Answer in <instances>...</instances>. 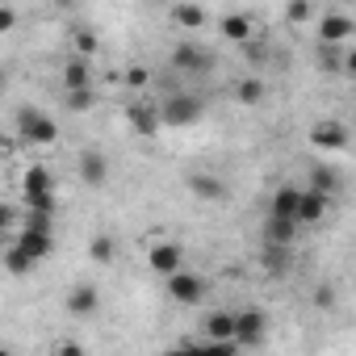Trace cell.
Returning <instances> with one entry per match:
<instances>
[{
    "mask_svg": "<svg viewBox=\"0 0 356 356\" xmlns=\"http://www.w3.org/2000/svg\"><path fill=\"white\" fill-rule=\"evenodd\" d=\"M327 210H331V197L318 193V189H306V193H302V206H298V222H302V227H314V222H323Z\"/></svg>",
    "mask_w": 356,
    "mask_h": 356,
    "instance_id": "obj_12",
    "label": "cell"
},
{
    "mask_svg": "<svg viewBox=\"0 0 356 356\" xmlns=\"http://www.w3.org/2000/svg\"><path fill=\"white\" fill-rule=\"evenodd\" d=\"M318 67L323 72H343V42H318Z\"/></svg>",
    "mask_w": 356,
    "mask_h": 356,
    "instance_id": "obj_25",
    "label": "cell"
},
{
    "mask_svg": "<svg viewBox=\"0 0 356 356\" xmlns=\"http://www.w3.org/2000/svg\"><path fill=\"white\" fill-rule=\"evenodd\" d=\"M151 5H159V0H151Z\"/></svg>",
    "mask_w": 356,
    "mask_h": 356,
    "instance_id": "obj_36",
    "label": "cell"
},
{
    "mask_svg": "<svg viewBox=\"0 0 356 356\" xmlns=\"http://www.w3.org/2000/svg\"><path fill=\"white\" fill-rule=\"evenodd\" d=\"M17 134H22V143H30V147H55V143H59V122H55L51 113L34 109V105H22V109H17Z\"/></svg>",
    "mask_w": 356,
    "mask_h": 356,
    "instance_id": "obj_1",
    "label": "cell"
},
{
    "mask_svg": "<svg viewBox=\"0 0 356 356\" xmlns=\"http://www.w3.org/2000/svg\"><path fill=\"white\" fill-rule=\"evenodd\" d=\"M126 122H130V130H134V134H143V138H155V134H159V126H163V113H159V105L134 101V105L126 109Z\"/></svg>",
    "mask_w": 356,
    "mask_h": 356,
    "instance_id": "obj_7",
    "label": "cell"
},
{
    "mask_svg": "<svg viewBox=\"0 0 356 356\" xmlns=\"http://www.w3.org/2000/svg\"><path fill=\"white\" fill-rule=\"evenodd\" d=\"M172 67L176 72H185V76H206L218 67V55L206 47V42H176L172 51Z\"/></svg>",
    "mask_w": 356,
    "mask_h": 356,
    "instance_id": "obj_3",
    "label": "cell"
},
{
    "mask_svg": "<svg viewBox=\"0 0 356 356\" xmlns=\"http://www.w3.org/2000/svg\"><path fill=\"white\" fill-rule=\"evenodd\" d=\"M0 227H5V231H17V227H22V222H17V206H13V202L0 206Z\"/></svg>",
    "mask_w": 356,
    "mask_h": 356,
    "instance_id": "obj_31",
    "label": "cell"
},
{
    "mask_svg": "<svg viewBox=\"0 0 356 356\" xmlns=\"http://www.w3.org/2000/svg\"><path fill=\"white\" fill-rule=\"evenodd\" d=\"M172 22L181 30H202L210 22V13H206V5H197V0H181V5H172Z\"/></svg>",
    "mask_w": 356,
    "mask_h": 356,
    "instance_id": "obj_16",
    "label": "cell"
},
{
    "mask_svg": "<svg viewBox=\"0 0 356 356\" xmlns=\"http://www.w3.org/2000/svg\"><path fill=\"white\" fill-rule=\"evenodd\" d=\"M80 181H84V185H92V189H101V185L109 181V159H105L97 147L80 151Z\"/></svg>",
    "mask_w": 356,
    "mask_h": 356,
    "instance_id": "obj_8",
    "label": "cell"
},
{
    "mask_svg": "<svg viewBox=\"0 0 356 356\" xmlns=\"http://www.w3.org/2000/svg\"><path fill=\"white\" fill-rule=\"evenodd\" d=\"M97 310H101V293H97L92 285H76V289H67V314L88 318V314H97Z\"/></svg>",
    "mask_w": 356,
    "mask_h": 356,
    "instance_id": "obj_14",
    "label": "cell"
},
{
    "mask_svg": "<svg viewBox=\"0 0 356 356\" xmlns=\"http://www.w3.org/2000/svg\"><path fill=\"white\" fill-rule=\"evenodd\" d=\"M92 51H97V34L76 30V55H92Z\"/></svg>",
    "mask_w": 356,
    "mask_h": 356,
    "instance_id": "obj_30",
    "label": "cell"
},
{
    "mask_svg": "<svg viewBox=\"0 0 356 356\" xmlns=\"http://www.w3.org/2000/svg\"><path fill=\"white\" fill-rule=\"evenodd\" d=\"M13 239H17L34 260H47V256H51V248H55L51 231H38V227H17V231H13Z\"/></svg>",
    "mask_w": 356,
    "mask_h": 356,
    "instance_id": "obj_10",
    "label": "cell"
},
{
    "mask_svg": "<svg viewBox=\"0 0 356 356\" xmlns=\"http://www.w3.org/2000/svg\"><path fill=\"white\" fill-rule=\"evenodd\" d=\"M63 105H67V113H88L97 105V92L92 88H72V92H63Z\"/></svg>",
    "mask_w": 356,
    "mask_h": 356,
    "instance_id": "obj_26",
    "label": "cell"
},
{
    "mask_svg": "<svg viewBox=\"0 0 356 356\" xmlns=\"http://www.w3.org/2000/svg\"><path fill=\"white\" fill-rule=\"evenodd\" d=\"M348 143H352V134H348V126L335 122V118H323V122L310 126V147H318V151H327V155L348 151Z\"/></svg>",
    "mask_w": 356,
    "mask_h": 356,
    "instance_id": "obj_5",
    "label": "cell"
},
{
    "mask_svg": "<svg viewBox=\"0 0 356 356\" xmlns=\"http://www.w3.org/2000/svg\"><path fill=\"white\" fill-rule=\"evenodd\" d=\"M298 227H302L298 218H285V214H268V218H264V243H285V248H289V243L298 239Z\"/></svg>",
    "mask_w": 356,
    "mask_h": 356,
    "instance_id": "obj_13",
    "label": "cell"
},
{
    "mask_svg": "<svg viewBox=\"0 0 356 356\" xmlns=\"http://www.w3.org/2000/svg\"><path fill=\"white\" fill-rule=\"evenodd\" d=\"M235 318H239V327H235L239 348H260V343L268 339V314H264V310L248 306V310H235Z\"/></svg>",
    "mask_w": 356,
    "mask_h": 356,
    "instance_id": "obj_6",
    "label": "cell"
},
{
    "mask_svg": "<svg viewBox=\"0 0 356 356\" xmlns=\"http://www.w3.org/2000/svg\"><path fill=\"white\" fill-rule=\"evenodd\" d=\"M285 22H293V26L310 22V0H289V5H285Z\"/></svg>",
    "mask_w": 356,
    "mask_h": 356,
    "instance_id": "obj_28",
    "label": "cell"
},
{
    "mask_svg": "<svg viewBox=\"0 0 356 356\" xmlns=\"http://www.w3.org/2000/svg\"><path fill=\"white\" fill-rule=\"evenodd\" d=\"M352 30H356V22L343 17V13H327V17H318V42H348Z\"/></svg>",
    "mask_w": 356,
    "mask_h": 356,
    "instance_id": "obj_11",
    "label": "cell"
},
{
    "mask_svg": "<svg viewBox=\"0 0 356 356\" xmlns=\"http://www.w3.org/2000/svg\"><path fill=\"white\" fill-rule=\"evenodd\" d=\"M189 189H193V197H202V202H218V197H222V181H218V176H210V172H193V176H189Z\"/></svg>",
    "mask_w": 356,
    "mask_h": 356,
    "instance_id": "obj_23",
    "label": "cell"
},
{
    "mask_svg": "<svg viewBox=\"0 0 356 356\" xmlns=\"http://www.w3.org/2000/svg\"><path fill=\"white\" fill-rule=\"evenodd\" d=\"M327 5H331V0H327Z\"/></svg>",
    "mask_w": 356,
    "mask_h": 356,
    "instance_id": "obj_37",
    "label": "cell"
},
{
    "mask_svg": "<svg viewBox=\"0 0 356 356\" xmlns=\"http://www.w3.org/2000/svg\"><path fill=\"white\" fill-rule=\"evenodd\" d=\"M264 97H268V84H264L260 76H248V80L235 84V101H239V105H260Z\"/></svg>",
    "mask_w": 356,
    "mask_h": 356,
    "instance_id": "obj_24",
    "label": "cell"
},
{
    "mask_svg": "<svg viewBox=\"0 0 356 356\" xmlns=\"http://www.w3.org/2000/svg\"><path fill=\"white\" fill-rule=\"evenodd\" d=\"M72 88H92V72H88L84 55H76V59L63 63V92H72Z\"/></svg>",
    "mask_w": 356,
    "mask_h": 356,
    "instance_id": "obj_20",
    "label": "cell"
},
{
    "mask_svg": "<svg viewBox=\"0 0 356 356\" xmlns=\"http://www.w3.org/2000/svg\"><path fill=\"white\" fill-rule=\"evenodd\" d=\"M302 193L306 185H281L268 202V214H285V218H298V206H302Z\"/></svg>",
    "mask_w": 356,
    "mask_h": 356,
    "instance_id": "obj_15",
    "label": "cell"
},
{
    "mask_svg": "<svg viewBox=\"0 0 356 356\" xmlns=\"http://www.w3.org/2000/svg\"><path fill=\"white\" fill-rule=\"evenodd\" d=\"M343 72H348V76H356V47H352V51H343Z\"/></svg>",
    "mask_w": 356,
    "mask_h": 356,
    "instance_id": "obj_34",
    "label": "cell"
},
{
    "mask_svg": "<svg viewBox=\"0 0 356 356\" xmlns=\"http://www.w3.org/2000/svg\"><path fill=\"white\" fill-rule=\"evenodd\" d=\"M159 113H163V126H193L206 118V101L197 92H185V88H172L163 101H159Z\"/></svg>",
    "mask_w": 356,
    "mask_h": 356,
    "instance_id": "obj_2",
    "label": "cell"
},
{
    "mask_svg": "<svg viewBox=\"0 0 356 356\" xmlns=\"http://www.w3.org/2000/svg\"><path fill=\"white\" fill-rule=\"evenodd\" d=\"M218 30H222V38H227V42H248L256 26H252V17H248V13H227V17L218 22Z\"/></svg>",
    "mask_w": 356,
    "mask_h": 356,
    "instance_id": "obj_21",
    "label": "cell"
},
{
    "mask_svg": "<svg viewBox=\"0 0 356 356\" xmlns=\"http://www.w3.org/2000/svg\"><path fill=\"white\" fill-rule=\"evenodd\" d=\"M206 277H197V273H185V268H176L172 277H168V298L176 302V306H202V298H206Z\"/></svg>",
    "mask_w": 356,
    "mask_h": 356,
    "instance_id": "obj_4",
    "label": "cell"
},
{
    "mask_svg": "<svg viewBox=\"0 0 356 356\" xmlns=\"http://www.w3.org/2000/svg\"><path fill=\"white\" fill-rule=\"evenodd\" d=\"M126 84H130V88H147V84H151V72H147V67H130V72H126Z\"/></svg>",
    "mask_w": 356,
    "mask_h": 356,
    "instance_id": "obj_32",
    "label": "cell"
},
{
    "mask_svg": "<svg viewBox=\"0 0 356 356\" xmlns=\"http://www.w3.org/2000/svg\"><path fill=\"white\" fill-rule=\"evenodd\" d=\"M235 327H239L235 310H210L206 323H202V331H206L210 339H235Z\"/></svg>",
    "mask_w": 356,
    "mask_h": 356,
    "instance_id": "obj_17",
    "label": "cell"
},
{
    "mask_svg": "<svg viewBox=\"0 0 356 356\" xmlns=\"http://www.w3.org/2000/svg\"><path fill=\"white\" fill-rule=\"evenodd\" d=\"M339 185H343V176H339L331 163H318V168H310V176H306V189H318V193H327V197H335Z\"/></svg>",
    "mask_w": 356,
    "mask_h": 356,
    "instance_id": "obj_18",
    "label": "cell"
},
{
    "mask_svg": "<svg viewBox=\"0 0 356 356\" xmlns=\"http://www.w3.org/2000/svg\"><path fill=\"white\" fill-rule=\"evenodd\" d=\"M17 26V13H13V5H5L0 9V30H13Z\"/></svg>",
    "mask_w": 356,
    "mask_h": 356,
    "instance_id": "obj_33",
    "label": "cell"
},
{
    "mask_svg": "<svg viewBox=\"0 0 356 356\" xmlns=\"http://www.w3.org/2000/svg\"><path fill=\"white\" fill-rule=\"evenodd\" d=\"M34 193H55V176H51V168H42V163H34V168L22 176V197H34Z\"/></svg>",
    "mask_w": 356,
    "mask_h": 356,
    "instance_id": "obj_19",
    "label": "cell"
},
{
    "mask_svg": "<svg viewBox=\"0 0 356 356\" xmlns=\"http://www.w3.org/2000/svg\"><path fill=\"white\" fill-rule=\"evenodd\" d=\"M343 5H356V0H343Z\"/></svg>",
    "mask_w": 356,
    "mask_h": 356,
    "instance_id": "obj_35",
    "label": "cell"
},
{
    "mask_svg": "<svg viewBox=\"0 0 356 356\" xmlns=\"http://www.w3.org/2000/svg\"><path fill=\"white\" fill-rule=\"evenodd\" d=\"M88 256H92L97 264H109V260H113V239H109V235H97V239L88 243Z\"/></svg>",
    "mask_w": 356,
    "mask_h": 356,
    "instance_id": "obj_27",
    "label": "cell"
},
{
    "mask_svg": "<svg viewBox=\"0 0 356 356\" xmlns=\"http://www.w3.org/2000/svg\"><path fill=\"white\" fill-rule=\"evenodd\" d=\"M34 264H38V260H34L17 239H9V248H5V268H9L13 277H26V273H34Z\"/></svg>",
    "mask_w": 356,
    "mask_h": 356,
    "instance_id": "obj_22",
    "label": "cell"
},
{
    "mask_svg": "<svg viewBox=\"0 0 356 356\" xmlns=\"http://www.w3.org/2000/svg\"><path fill=\"white\" fill-rule=\"evenodd\" d=\"M147 264H151L159 277H172L176 268L185 264V252H181V243H155V248L147 252Z\"/></svg>",
    "mask_w": 356,
    "mask_h": 356,
    "instance_id": "obj_9",
    "label": "cell"
},
{
    "mask_svg": "<svg viewBox=\"0 0 356 356\" xmlns=\"http://www.w3.org/2000/svg\"><path fill=\"white\" fill-rule=\"evenodd\" d=\"M26 210H38V214H55V193H34V197H22Z\"/></svg>",
    "mask_w": 356,
    "mask_h": 356,
    "instance_id": "obj_29",
    "label": "cell"
}]
</instances>
